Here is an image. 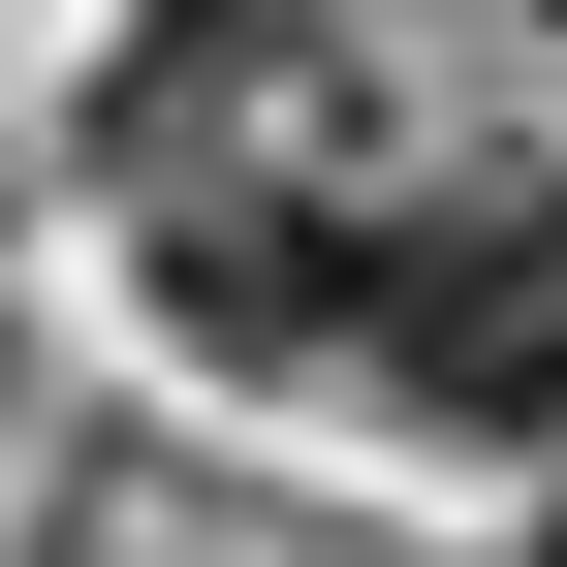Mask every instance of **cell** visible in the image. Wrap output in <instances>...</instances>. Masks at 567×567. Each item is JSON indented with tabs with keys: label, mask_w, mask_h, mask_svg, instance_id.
Listing matches in <instances>:
<instances>
[{
	"label": "cell",
	"mask_w": 567,
	"mask_h": 567,
	"mask_svg": "<svg viewBox=\"0 0 567 567\" xmlns=\"http://www.w3.org/2000/svg\"><path fill=\"white\" fill-rule=\"evenodd\" d=\"M505 567H567V473H536V536H505Z\"/></svg>",
	"instance_id": "cell-3"
},
{
	"label": "cell",
	"mask_w": 567,
	"mask_h": 567,
	"mask_svg": "<svg viewBox=\"0 0 567 567\" xmlns=\"http://www.w3.org/2000/svg\"><path fill=\"white\" fill-rule=\"evenodd\" d=\"M158 347H221V379H347V347H379V221H347L316 158H158Z\"/></svg>",
	"instance_id": "cell-2"
},
{
	"label": "cell",
	"mask_w": 567,
	"mask_h": 567,
	"mask_svg": "<svg viewBox=\"0 0 567 567\" xmlns=\"http://www.w3.org/2000/svg\"><path fill=\"white\" fill-rule=\"evenodd\" d=\"M158 32H252V0H158Z\"/></svg>",
	"instance_id": "cell-4"
},
{
	"label": "cell",
	"mask_w": 567,
	"mask_h": 567,
	"mask_svg": "<svg viewBox=\"0 0 567 567\" xmlns=\"http://www.w3.org/2000/svg\"><path fill=\"white\" fill-rule=\"evenodd\" d=\"M379 379L442 410V442L567 473V189H442V221H379Z\"/></svg>",
	"instance_id": "cell-1"
}]
</instances>
